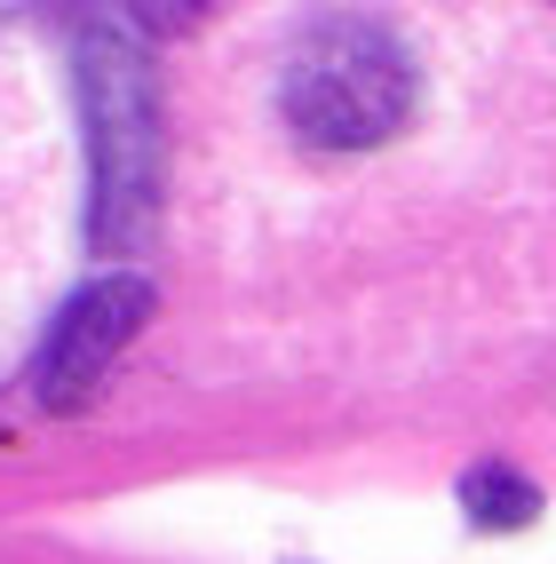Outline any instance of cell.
<instances>
[{"label": "cell", "mask_w": 556, "mask_h": 564, "mask_svg": "<svg viewBox=\"0 0 556 564\" xmlns=\"http://www.w3.org/2000/svg\"><path fill=\"white\" fill-rule=\"evenodd\" d=\"M279 104L303 143L318 152H366V143H382L405 128V111H414V64L390 32L374 24H310L303 41H294L286 72H279Z\"/></svg>", "instance_id": "1"}, {"label": "cell", "mask_w": 556, "mask_h": 564, "mask_svg": "<svg viewBox=\"0 0 556 564\" xmlns=\"http://www.w3.org/2000/svg\"><path fill=\"white\" fill-rule=\"evenodd\" d=\"M461 509L477 517V524H493V533H516L533 509H541V494L516 469H501V462H486L477 477H461Z\"/></svg>", "instance_id": "4"}, {"label": "cell", "mask_w": 556, "mask_h": 564, "mask_svg": "<svg viewBox=\"0 0 556 564\" xmlns=\"http://www.w3.org/2000/svg\"><path fill=\"white\" fill-rule=\"evenodd\" d=\"M152 318V279H135V271H103V279H88L80 294L64 303V318L48 326V343H41V398L48 405H80L103 373H111V358L128 350V334Z\"/></svg>", "instance_id": "3"}, {"label": "cell", "mask_w": 556, "mask_h": 564, "mask_svg": "<svg viewBox=\"0 0 556 564\" xmlns=\"http://www.w3.org/2000/svg\"><path fill=\"white\" fill-rule=\"evenodd\" d=\"M80 111H88V160H96V239L128 247L160 183V111H152V72L135 41L111 24L80 32Z\"/></svg>", "instance_id": "2"}]
</instances>
